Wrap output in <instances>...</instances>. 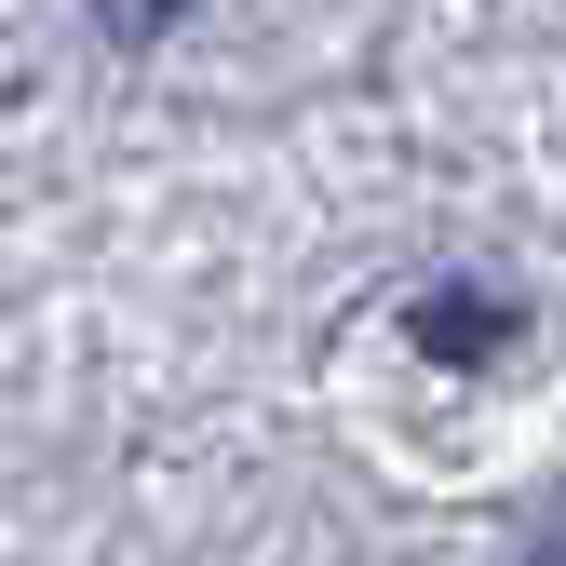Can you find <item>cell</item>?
Listing matches in <instances>:
<instances>
[{
  "mask_svg": "<svg viewBox=\"0 0 566 566\" xmlns=\"http://www.w3.org/2000/svg\"><path fill=\"white\" fill-rule=\"evenodd\" d=\"M405 324H418V350H446V365H485V350H513V311H500V297H418Z\"/></svg>",
  "mask_w": 566,
  "mask_h": 566,
  "instance_id": "obj_1",
  "label": "cell"
},
{
  "mask_svg": "<svg viewBox=\"0 0 566 566\" xmlns=\"http://www.w3.org/2000/svg\"><path fill=\"white\" fill-rule=\"evenodd\" d=\"M176 14H189V0H95V28H108V41H163Z\"/></svg>",
  "mask_w": 566,
  "mask_h": 566,
  "instance_id": "obj_2",
  "label": "cell"
},
{
  "mask_svg": "<svg viewBox=\"0 0 566 566\" xmlns=\"http://www.w3.org/2000/svg\"><path fill=\"white\" fill-rule=\"evenodd\" d=\"M526 566H566V513H553V526H539V539H526Z\"/></svg>",
  "mask_w": 566,
  "mask_h": 566,
  "instance_id": "obj_3",
  "label": "cell"
}]
</instances>
